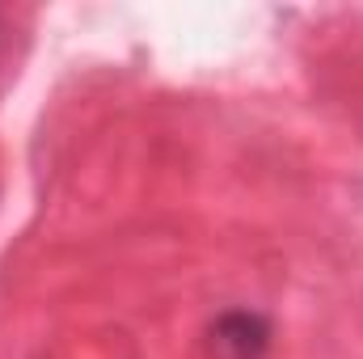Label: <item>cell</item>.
I'll return each mask as SVG.
<instances>
[{"mask_svg":"<svg viewBox=\"0 0 363 359\" xmlns=\"http://www.w3.org/2000/svg\"><path fill=\"white\" fill-rule=\"evenodd\" d=\"M216 334H220L224 347L237 351V359H254L262 347H267V321H262V317H250V313H233V317H224Z\"/></svg>","mask_w":363,"mask_h":359,"instance_id":"obj_1","label":"cell"}]
</instances>
